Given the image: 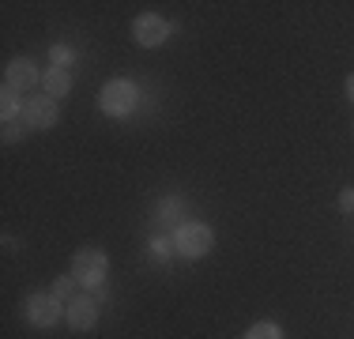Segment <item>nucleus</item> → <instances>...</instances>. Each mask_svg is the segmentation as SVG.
<instances>
[{
    "label": "nucleus",
    "instance_id": "39448f33",
    "mask_svg": "<svg viewBox=\"0 0 354 339\" xmlns=\"http://www.w3.org/2000/svg\"><path fill=\"white\" fill-rule=\"evenodd\" d=\"M23 121H27V129H53L57 121V98H30L27 106H23Z\"/></svg>",
    "mask_w": 354,
    "mask_h": 339
},
{
    "label": "nucleus",
    "instance_id": "20e7f679",
    "mask_svg": "<svg viewBox=\"0 0 354 339\" xmlns=\"http://www.w3.org/2000/svg\"><path fill=\"white\" fill-rule=\"evenodd\" d=\"M212 249V230H207L204 223H185L181 230H177V253L189 260L204 257V253Z\"/></svg>",
    "mask_w": 354,
    "mask_h": 339
},
{
    "label": "nucleus",
    "instance_id": "423d86ee",
    "mask_svg": "<svg viewBox=\"0 0 354 339\" xmlns=\"http://www.w3.org/2000/svg\"><path fill=\"white\" fill-rule=\"evenodd\" d=\"M132 30H136V42H140V46H162V42L170 38V23L158 19V15H140Z\"/></svg>",
    "mask_w": 354,
    "mask_h": 339
},
{
    "label": "nucleus",
    "instance_id": "7ed1b4c3",
    "mask_svg": "<svg viewBox=\"0 0 354 339\" xmlns=\"http://www.w3.org/2000/svg\"><path fill=\"white\" fill-rule=\"evenodd\" d=\"M23 313H27V320L35 328H53L57 317H61V298L57 294H30Z\"/></svg>",
    "mask_w": 354,
    "mask_h": 339
},
{
    "label": "nucleus",
    "instance_id": "f257e3e1",
    "mask_svg": "<svg viewBox=\"0 0 354 339\" xmlns=\"http://www.w3.org/2000/svg\"><path fill=\"white\" fill-rule=\"evenodd\" d=\"M136 98H140L136 83L113 80V83H106V87H102L98 106H102V113H109V117H124V113H132V109H136Z\"/></svg>",
    "mask_w": 354,
    "mask_h": 339
},
{
    "label": "nucleus",
    "instance_id": "6e6552de",
    "mask_svg": "<svg viewBox=\"0 0 354 339\" xmlns=\"http://www.w3.org/2000/svg\"><path fill=\"white\" fill-rule=\"evenodd\" d=\"M98 320V305L91 298H72L68 302V324L75 328V332H87V328H95Z\"/></svg>",
    "mask_w": 354,
    "mask_h": 339
},
{
    "label": "nucleus",
    "instance_id": "1a4fd4ad",
    "mask_svg": "<svg viewBox=\"0 0 354 339\" xmlns=\"http://www.w3.org/2000/svg\"><path fill=\"white\" fill-rule=\"evenodd\" d=\"M41 83H46V95H49V98H64V95L72 91V75H68V68H61V64L49 68Z\"/></svg>",
    "mask_w": 354,
    "mask_h": 339
},
{
    "label": "nucleus",
    "instance_id": "f8f14e48",
    "mask_svg": "<svg viewBox=\"0 0 354 339\" xmlns=\"http://www.w3.org/2000/svg\"><path fill=\"white\" fill-rule=\"evenodd\" d=\"M72 286H75V279H64V283H61V286H57V291H53V294H57V298H68V294H72Z\"/></svg>",
    "mask_w": 354,
    "mask_h": 339
},
{
    "label": "nucleus",
    "instance_id": "f03ea898",
    "mask_svg": "<svg viewBox=\"0 0 354 339\" xmlns=\"http://www.w3.org/2000/svg\"><path fill=\"white\" fill-rule=\"evenodd\" d=\"M102 275H106V257L98 249H80L72 257V279L75 283L95 286V283H102Z\"/></svg>",
    "mask_w": 354,
    "mask_h": 339
},
{
    "label": "nucleus",
    "instance_id": "9b49d317",
    "mask_svg": "<svg viewBox=\"0 0 354 339\" xmlns=\"http://www.w3.org/2000/svg\"><path fill=\"white\" fill-rule=\"evenodd\" d=\"M0 113H4V125L15 121V113H19V102H15L12 91H4V106H0Z\"/></svg>",
    "mask_w": 354,
    "mask_h": 339
},
{
    "label": "nucleus",
    "instance_id": "ddd939ff",
    "mask_svg": "<svg viewBox=\"0 0 354 339\" xmlns=\"http://www.w3.org/2000/svg\"><path fill=\"white\" fill-rule=\"evenodd\" d=\"M339 208H343V211H351V208H354V192H351V189L339 196Z\"/></svg>",
    "mask_w": 354,
    "mask_h": 339
},
{
    "label": "nucleus",
    "instance_id": "9d476101",
    "mask_svg": "<svg viewBox=\"0 0 354 339\" xmlns=\"http://www.w3.org/2000/svg\"><path fill=\"white\" fill-rule=\"evenodd\" d=\"M245 339H283V332H279L275 324H268V320H264V324H252L249 332H245Z\"/></svg>",
    "mask_w": 354,
    "mask_h": 339
},
{
    "label": "nucleus",
    "instance_id": "2eb2a0df",
    "mask_svg": "<svg viewBox=\"0 0 354 339\" xmlns=\"http://www.w3.org/2000/svg\"><path fill=\"white\" fill-rule=\"evenodd\" d=\"M347 95L354 98V75H351V80H347Z\"/></svg>",
    "mask_w": 354,
    "mask_h": 339
},
{
    "label": "nucleus",
    "instance_id": "4468645a",
    "mask_svg": "<svg viewBox=\"0 0 354 339\" xmlns=\"http://www.w3.org/2000/svg\"><path fill=\"white\" fill-rule=\"evenodd\" d=\"M15 132H19V125L8 121V125H4V140H15Z\"/></svg>",
    "mask_w": 354,
    "mask_h": 339
},
{
    "label": "nucleus",
    "instance_id": "0eeeda50",
    "mask_svg": "<svg viewBox=\"0 0 354 339\" xmlns=\"http://www.w3.org/2000/svg\"><path fill=\"white\" fill-rule=\"evenodd\" d=\"M35 83H38V72H35V64H30V61H12V64H8V72H4V91L19 95V91L35 87Z\"/></svg>",
    "mask_w": 354,
    "mask_h": 339
}]
</instances>
